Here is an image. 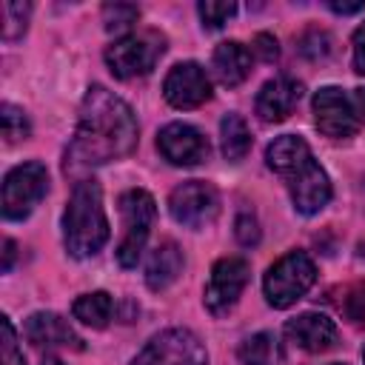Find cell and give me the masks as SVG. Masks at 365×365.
I'll list each match as a JSON object with an SVG mask.
<instances>
[{
    "mask_svg": "<svg viewBox=\"0 0 365 365\" xmlns=\"http://www.w3.org/2000/svg\"><path fill=\"white\" fill-rule=\"evenodd\" d=\"M168 211L180 225L200 231V228L214 222V217L220 211V194L205 180H188V182H180L171 191Z\"/></svg>",
    "mask_w": 365,
    "mask_h": 365,
    "instance_id": "cell-9",
    "label": "cell"
},
{
    "mask_svg": "<svg viewBox=\"0 0 365 365\" xmlns=\"http://www.w3.org/2000/svg\"><path fill=\"white\" fill-rule=\"evenodd\" d=\"M40 365H66V362H63V359H57V356H46Z\"/></svg>",
    "mask_w": 365,
    "mask_h": 365,
    "instance_id": "cell-34",
    "label": "cell"
},
{
    "mask_svg": "<svg viewBox=\"0 0 365 365\" xmlns=\"http://www.w3.org/2000/svg\"><path fill=\"white\" fill-rule=\"evenodd\" d=\"M237 240H240L245 248H251V245L259 242V222H257L254 214L242 211V214L237 217Z\"/></svg>",
    "mask_w": 365,
    "mask_h": 365,
    "instance_id": "cell-28",
    "label": "cell"
},
{
    "mask_svg": "<svg viewBox=\"0 0 365 365\" xmlns=\"http://www.w3.org/2000/svg\"><path fill=\"white\" fill-rule=\"evenodd\" d=\"M336 14H356V11H362L365 9V3H328Z\"/></svg>",
    "mask_w": 365,
    "mask_h": 365,
    "instance_id": "cell-32",
    "label": "cell"
},
{
    "mask_svg": "<svg viewBox=\"0 0 365 365\" xmlns=\"http://www.w3.org/2000/svg\"><path fill=\"white\" fill-rule=\"evenodd\" d=\"M23 334L37 348H71L83 351V336L54 311H37L26 319Z\"/></svg>",
    "mask_w": 365,
    "mask_h": 365,
    "instance_id": "cell-14",
    "label": "cell"
},
{
    "mask_svg": "<svg viewBox=\"0 0 365 365\" xmlns=\"http://www.w3.org/2000/svg\"><path fill=\"white\" fill-rule=\"evenodd\" d=\"M182 271V251L177 242H160L145 262V282L151 291H165Z\"/></svg>",
    "mask_w": 365,
    "mask_h": 365,
    "instance_id": "cell-18",
    "label": "cell"
},
{
    "mask_svg": "<svg viewBox=\"0 0 365 365\" xmlns=\"http://www.w3.org/2000/svg\"><path fill=\"white\" fill-rule=\"evenodd\" d=\"M157 148L171 165H200L211 151L202 131L188 125V123L163 125L160 134H157Z\"/></svg>",
    "mask_w": 365,
    "mask_h": 365,
    "instance_id": "cell-13",
    "label": "cell"
},
{
    "mask_svg": "<svg viewBox=\"0 0 365 365\" xmlns=\"http://www.w3.org/2000/svg\"><path fill=\"white\" fill-rule=\"evenodd\" d=\"M251 51H254L259 60H265V63H274V60H277V54H279V48H277V40H274L271 34H257V37H254V46H251Z\"/></svg>",
    "mask_w": 365,
    "mask_h": 365,
    "instance_id": "cell-29",
    "label": "cell"
},
{
    "mask_svg": "<svg viewBox=\"0 0 365 365\" xmlns=\"http://www.w3.org/2000/svg\"><path fill=\"white\" fill-rule=\"evenodd\" d=\"M211 68H214V77L222 86L234 88V86H240L251 74V51L242 43H237V40H225V43H220L214 48Z\"/></svg>",
    "mask_w": 365,
    "mask_h": 365,
    "instance_id": "cell-17",
    "label": "cell"
},
{
    "mask_svg": "<svg viewBox=\"0 0 365 365\" xmlns=\"http://www.w3.org/2000/svg\"><path fill=\"white\" fill-rule=\"evenodd\" d=\"M163 94L174 108H197L211 100V80L200 63H177L163 80Z\"/></svg>",
    "mask_w": 365,
    "mask_h": 365,
    "instance_id": "cell-12",
    "label": "cell"
},
{
    "mask_svg": "<svg viewBox=\"0 0 365 365\" xmlns=\"http://www.w3.org/2000/svg\"><path fill=\"white\" fill-rule=\"evenodd\" d=\"M285 336L294 345H299L302 351H308V354H322V351H328V348L336 345V336L339 334H336L334 319H328L325 314L308 311V314H299V317L288 319Z\"/></svg>",
    "mask_w": 365,
    "mask_h": 365,
    "instance_id": "cell-15",
    "label": "cell"
},
{
    "mask_svg": "<svg viewBox=\"0 0 365 365\" xmlns=\"http://www.w3.org/2000/svg\"><path fill=\"white\" fill-rule=\"evenodd\" d=\"M220 143H222V157L228 163H240L248 148H251V131L240 114H225L220 123Z\"/></svg>",
    "mask_w": 365,
    "mask_h": 365,
    "instance_id": "cell-20",
    "label": "cell"
},
{
    "mask_svg": "<svg viewBox=\"0 0 365 365\" xmlns=\"http://www.w3.org/2000/svg\"><path fill=\"white\" fill-rule=\"evenodd\" d=\"M362 359H365V351H362Z\"/></svg>",
    "mask_w": 365,
    "mask_h": 365,
    "instance_id": "cell-35",
    "label": "cell"
},
{
    "mask_svg": "<svg viewBox=\"0 0 365 365\" xmlns=\"http://www.w3.org/2000/svg\"><path fill=\"white\" fill-rule=\"evenodd\" d=\"M71 314H74V319H80L88 328H106L114 314V299L106 291H91V294H83L74 299Z\"/></svg>",
    "mask_w": 365,
    "mask_h": 365,
    "instance_id": "cell-19",
    "label": "cell"
},
{
    "mask_svg": "<svg viewBox=\"0 0 365 365\" xmlns=\"http://www.w3.org/2000/svg\"><path fill=\"white\" fill-rule=\"evenodd\" d=\"M154 217H157V205H154V197L143 188H131L120 197V220H123V237L117 242V262L123 268H131L137 265L143 248H145V240L151 234V225H154Z\"/></svg>",
    "mask_w": 365,
    "mask_h": 365,
    "instance_id": "cell-5",
    "label": "cell"
},
{
    "mask_svg": "<svg viewBox=\"0 0 365 365\" xmlns=\"http://www.w3.org/2000/svg\"><path fill=\"white\" fill-rule=\"evenodd\" d=\"M0 365H26L23 351L17 345V334L9 317H0Z\"/></svg>",
    "mask_w": 365,
    "mask_h": 365,
    "instance_id": "cell-25",
    "label": "cell"
},
{
    "mask_svg": "<svg viewBox=\"0 0 365 365\" xmlns=\"http://www.w3.org/2000/svg\"><path fill=\"white\" fill-rule=\"evenodd\" d=\"M0 11H3V40H17V37H23V31H26V26H29L31 6H29V3H3Z\"/></svg>",
    "mask_w": 365,
    "mask_h": 365,
    "instance_id": "cell-23",
    "label": "cell"
},
{
    "mask_svg": "<svg viewBox=\"0 0 365 365\" xmlns=\"http://www.w3.org/2000/svg\"><path fill=\"white\" fill-rule=\"evenodd\" d=\"M108 240V220L103 208V191L94 180H80L68 197L63 214V242L77 259L94 257Z\"/></svg>",
    "mask_w": 365,
    "mask_h": 365,
    "instance_id": "cell-3",
    "label": "cell"
},
{
    "mask_svg": "<svg viewBox=\"0 0 365 365\" xmlns=\"http://www.w3.org/2000/svg\"><path fill=\"white\" fill-rule=\"evenodd\" d=\"M351 106H354L356 120L365 123V88H354V94H351Z\"/></svg>",
    "mask_w": 365,
    "mask_h": 365,
    "instance_id": "cell-31",
    "label": "cell"
},
{
    "mask_svg": "<svg viewBox=\"0 0 365 365\" xmlns=\"http://www.w3.org/2000/svg\"><path fill=\"white\" fill-rule=\"evenodd\" d=\"M265 163L277 171L291 194V202L299 214H317L331 200V180L322 165L314 160L308 143L299 134H282L265 148Z\"/></svg>",
    "mask_w": 365,
    "mask_h": 365,
    "instance_id": "cell-2",
    "label": "cell"
},
{
    "mask_svg": "<svg viewBox=\"0 0 365 365\" xmlns=\"http://www.w3.org/2000/svg\"><path fill=\"white\" fill-rule=\"evenodd\" d=\"M345 319H351L354 325L365 328V282H354L345 288V297L339 302Z\"/></svg>",
    "mask_w": 365,
    "mask_h": 365,
    "instance_id": "cell-26",
    "label": "cell"
},
{
    "mask_svg": "<svg viewBox=\"0 0 365 365\" xmlns=\"http://www.w3.org/2000/svg\"><path fill=\"white\" fill-rule=\"evenodd\" d=\"M248 274H251V268H248V262L242 257H222V259H217L214 268H211V277L205 282V297H202L205 308L214 317L228 314L237 305L240 294L245 291Z\"/></svg>",
    "mask_w": 365,
    "mask_h": 365,
    "instance_id": "cell-10",
    "label": "cell"
},
{
    "mask_svg": "<svg viewBox=\"0 0 365 365\" xmlns=\"http://www.w3.org/2000/svg\"><path fill=\"white\" fill-rule=\"evenodd\" d=\"M131 365H208V354L191 331L165 328L145 342Z\"/></svg>",
    "mask_w": 365,
    "mask_h": 365,
    "instance_id": "cell-8",
    "label": "cell"
},
{
    "mask_svg": "<svg viewBox=\"0 0 365 365\" xmlns=\"http://www.w3.org/2000/svg\"><path fill=\"white\" fill-rule=\"evenodd\" d=\"M314 123L325 137H334V140L354 137L359 125L351 97L336 86H325L314 94Z\"/></svg>",
    "mask_w": 365,
    "mask_h": 365,
    "instance_id": "cell-11",
    "label": "cell"
},
{
    "mask_svg": "<svg viewBox=\"0 0 365 365\" xmlns=\"http://www.w3.org/2000/svg\"><path fill=\"white\" fill-rule=\"evenodd\" d=\"M137 145V117L125 100L103 86H91L83 97L74 137L66 151V171L80 174L131 154Z\"/></svg>",
    "mask_w": 365,
    "mask_h": 365,
    "instance_id": "cell-1",
    "label": "cell"
},
{
    "mask_svg": "<svg viewBox=\"0 0 365 365\" xmlns=\"http://www.w3.org/2000/svg\"><path fill=\"white\" fill-rule=\"evenodd\" d=\"M163 54H165V37L154 29H143V31H128L120 40H114L106 48V63L114 77L134 80V77L148 74Z\"/></svg>",
    "mask_w": 365,
    "mask_h": 365,
    "instance_id": "cell-4",
    "label": "cell"
},
{
    "mask_svg": "<svg viewBox=\"0 0 365 365\" xmlns=\"http://www.w3.org/2000/svg\"><path fill=\"white\" fill-rule=\"evenodd\" d=\"M137 17H140V9L131 6V3H108V6L103 9V23H106V29L114 31V34L128 31V29L137 23Z\"/></svg>",
    "mask_w": 365,
    "mask_h": 365,
    "instance_id": "cell-24",
    "label": "cell"
},
{
    "mask_svg": "<svg viewBox=\"0 0 365 365\" xmlns=\"http://www.w3.org/2000/svg\"><path fill=\"white\" fill-rule=\"evenodd\" d=\"M0 131H3V140H6L9 145L26 140V137L31 134V125H29L26 111L17 108V106H11V103H3V106H0Z\"/></svg>",
    "mask_w": 365,
    "mask_h": 365,
    "instance_id": "cell-22",
    "label": "cell"
},
{
    "mask_svg": "<svg viewBox=\"0 0 365 365\" xmlns=\"http://www.w3.org/2000/svg\"><path fill=\"white\" fill-rule=\"evenodd\" d=\"M354 68L365 74V23L354 31Z\"/></svg>",
    "mask_w": 365,
    "mask_h": 365,
    "instance_id": "cell-30",
    "label": "cell"
},
{
    "mask_svg": "<svg viewBox=\"0 0 365 365\" xmlns=\"http://www.w3.org/2000/svg\"><path fill=\"white\" fill-rule=\"evenodd\" d=\"M317 279V268L314 259L305 251H291L285 257H279L262 279V291L268 305L274 308H288L294 305L299 297H305V291L314 285Z\"/></svg>",
    "mask_w": 365,
    "mask_h": 365,
    "instance_id": "cell-6",
    "label": "cell"
},
{
    "mask_svg": "<svg viewBox=\"0 0 365 365\" xmlns=\"http://www.w3.org/2000/svg\"><path fill=\"white\" fill-rule=\"evenodd\" d=\"M48 191V171L43 163L31 160L17 168H11L3 180V217L6 220H23L34 211V205Z\"/></svg>",
    "mask_w": 365,
    "mask_h": 365,
    "instance_id": "cell-7",
    "label": "cell"
},
{
    "mask_svg": "<svg viewBox=\"0 0 365 365\" xmlns=\"http://www.w3.org/2000/svg\"><path fill=\"white\" fill-rule=\"evenodd\" d=\"M299 97H302V83L291 77H274L259 88L254 108L262 123H279L297 108Z\"/></svg>",
    "mask_w": 365,
    "mask_h": 365,
    "instance_id": "cell-16",
    "label": "cell"
},
{
    "mask_svg": "<svg viewBox=\"0 0 365 365\" xmlns=\"http://www.w3.org/2000/svg\"><path fill=\"white\" fill-rule=\"evenodd\" d=\"M240 362L242 365H279L282 362V351L274 334H254L248 339H242L240 345Z\"/></svg>",
    "mask_w": 365,
    "mask_h": 365,
    "instance_id": "cell-21",
    "label": "cell"
},
{
    "mask_svg": "<svg viewBox=\"0 0 365 365\" xmlns=\"http://www.w3.org/2000/svg\"><path fill=\"white\" fill-rule=\"evenodd\" d=\"M197 11H200V17H202V26H208V29H220V26H225V23H228V17H234L237 6H234V3L205 0V3H200V6H197Z\"/></svg>",
    "mask_w": 365,
    "mask_h": 365,
    "instance_id": "cell-27",
    "label": "cell"
},
{
    "mask_svg": "<svg viewBox=\"0 0 365 365\" xmlns=\"http://www.w3.org/2000/svg\"><path fill=\"white\" fill-rule=\"evenodd\" d=\"M14 248H17V245H14L11 240H6V242H3V271H9V268H11V262H14Z\"/></svg>",
    "mask_w": 365,
    "mask_h": 365,
    "instance_id": "cell-33",
    "label": "cell"
}]
</instances>
